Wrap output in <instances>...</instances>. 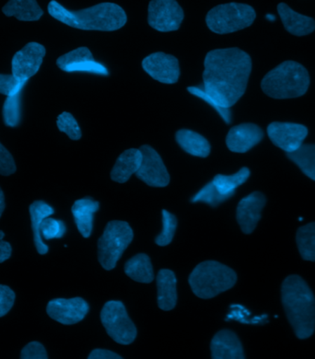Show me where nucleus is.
Here are the masks:
<instances>
[{
    "mask_svg": "<svg viewBox=\"0 0 315 359\" xmlns=\"http://www.w3.org/2000/svg\"><path fill=\"white\" fill-rule=\"evenodd\" d=\"M203 89L226 108L236 104L246 93L252 60L236 47L216 49L205 57Z\"/></svg>",
    "mask_w": 315,
    "mask_h": 359,
    "instance_id": "nucleus-1",
    "label": "nucleus"
},
{
    "mask_svg": "<svg viewBox=\"0 0 315 359\" xmlns=\"http://www.w3.org/2000/svg\"><path fill=\"white\" fill-rule=\"evenodd\" d=\"M47 10L50 16L58 22L79 30L113 32L123 27L128 22L125 11L119 5L110 2L74 11L52 0Z\"/></svg>",
    "mask_w": 315,
    "mask_h": 359,
    "instance_id": "nucleus-2",
    "label": "nucleus"
},
{
    "mask_svg": "<svg viewBox=\"0 0 315 359\" xmlns=\"http://www.w3.org/2000/svg\"><path fill=\"white\" fill-rule=\"evenodd\" d=\"M282 304L288 322L299 339H307L315 329V298L313 291L300 276H290L281 287Z\"/></svg>",
    "mask_w": 315,
    "mask_h": 359,
    "instance_id": "nucleus-3",
    "label": "nucleus"
},
{
    "mask_svg": "<svg viewBox=\"0 0 315 359\" xmlns=\"http://www.w3.org/2000/svg\"><path fill=\"white\" fill-rule=\"evenodd\" d=\"M310 86V76L305 67L295 61H285L267 73L261 87L274 99H293L304 95Z\"/></svg>",
    "mask_w": 315,
    "mask_h": 359,
    "instance_id": "nucleus-4",
    "label": "nucleus"
},
{
    "mask_svg": "<svg viewBox=\"0 0 315 359\" xmlns=\"http://www.w3.org/2000/svg\"><path fill=\"white\" fill-rule=\"evenodd\" d=\"M237 276L234 270L215 261L199 264L189 276L193 292L199 298H214L224 291L231 290L236 283Z\"/></svg>",
    "mask_w": 315,
    "mask_h": 359,
    "instance_id": "nucleus-5",
    "label": "nucleus"
},
{
    "mask_svg": "<svg viewBox=\"0 0 315 359\" xmlns=\"http://www.w3.org/2000/svg\"><path fill=\"white\" fill-rule=\"evenodd\" d=\"M255 18V11L251 6L232 2L212 8L206 17V22L215 34H226L249 27Z\"/></svg>",
    "mask_w": 315,
    "mask_h": 359,
    "instance_id": "nucleus-6",
    "label": "nucleus"
},
{
    "mask_svg": "<svg viewBox=\"0 0 315 359\" xmlns=\"http://www.w3.org/2000/svg\"><path fill=\"white\" fill-rule=\"evenodd\" d=\"M133 237V231L128 223L119 220L108 223L98 241L99 262L105 270L110 271L116 266Z\"/></svg>",
    "mask_w": 315,
    "mask_h": 359,
    "instance_id": "nucleus-7",
    "label": "nucleus"
},
{
    "mask_svg": "<svg viewBox=\"0 0 315 359\" xmlns=\"http://www.w3.org/2000/svg\"><path fill=\"white\" fill-rule=\"evenodd\" d=\"M249 176L250 170L246 167L232 175H217L193 197L192 202H202L213 208L217 207L234 196L237 188L243 184Z\"/></svg>",
    "mask_w": 315,
    "mask_h": 359,
    "instance_id": "nucleus-8",
    "label": "nucleus"
},
{
    "mask_svg": "<svg viewBox=\"0 0 315 359\" xmlns=\"http://www.w3.org/2000/svg\"><path fill=\"white\" fill-rule=\"evenodd\" d=\"M102 323L109 337L120 344H130L137 337V328L128 317L125 305L121 302H106L101 313Z\"/></svg>",
    "mask_w": 315,
    "mask_h": 359,
    "instance_id": "nucleus-9",
    "label": "nucleus"
},
{
    "mask_svg": "<svg viewBox=\"0 0 315 359\" xmlns=\"http://www.w3.org/2000/svg\"><path fill=\"white\" fill-rule=\"evenodd\" d=\"M150 27L161 32L177 31L184 20V11L176 0H152L148 8Z\"/></svg>",
    "mask_w": 315,
    "mask_h": 359,
    "instance_id": "nucleus-10",
    "label": "nucleus"
},
{
    "mask_svg": "<svg viewBox=\"0 0 315 359\" xmlns=\"http://www.w3.org/2000/svg\"><path fill=\"white\" fill-rule=\"evenodd\" d=\"M140 149L142 154V161L140 169L135 172L137 177L149 187H167L170 182V175L161 156L148 145H144Z\"/></svg>",
    "mask_w": 315,
    "mask_h": 359,
    "instance_id": "nucleus-11",
    "label": "nucleus"
},
{
    "mask_svg": "<svg viewBox=\"0 0 315 359\" xmlns=\"http://www.w3.org/2000/svg\"><path fill=\"white\" fill-rule=\"evenodd\" d=\"M46 53L45 46L40 43H27L14 55L11 62L13 75L22 81H28L29 79L39 72Z\"/></svg>",
    "mask_w": 315,
    "mask_h": 359,
    "instance_id": "nucleus-12",
    "label": "nucleus"
},
{
    "mask_svg": "<svg viewBox=\"0 0 315 359\" xmlns=\"http://www.w3.org/2000/svg\"><path fill=\"white\" fill-rule=\"evenodd\" d=\"M267 135L274 145L290 153L302 145L308 129L300 123L274 122L267 128Z\"/></svg>",
    "mask_w": 315,
    "mask_h": 359,
    "instance_id": "nucleus-13",
    "label": "nucleus"
},
{
    "mask_svg": "<svg viewBox=\"0 0 315 359\" xmlns=\"http://www.w3.org/2000/svg\"><path fill=\"white\" fill-rule=\"evenodd\" d=\"M89 310V304L81 298L52 299L46 307L49 317L65 325H76L81 322Z\"/></svg>",
    "mask_w": 315,
    "mask_h": 359,
    "instance_id": "nucleus-14",
    "label": "nucleus"
},
{
    "mask_svg": "<svg viewBox=\"0 0 315 359\" xmlns=\"http://www.w3.org/2000/svg\"><path fill=\"white\" fill-rule=\"evenodd\" d=\"M142 67L155 81L164 84H175L180 76L177 58L166 53H153L144 58Z\"/></svg>",
    "mask_w": 315,
    "mask_h": 359,
    "instance_id": "nucleus-15",
    "label": "nucleus"
},
{
    "mask_svg": "<svg viewBox=\"0 0 315 359\" xmlns=\"http://www.w3.org/2000/svg\"><path fill=\"white\" fill-rule=\"evenodd\" d=\"M57 65L65 72H87L96 75H109L106 67L94 60L93 54L87 47H79L61 55L57 60Z\"/></svg>",
    "mask_w": 315,
    "mask_h": 359,
    "instance_id": "nucleus-16",
    "label": "nucleus"
},
{
    "mask_svg": "<svg viewBox=\"0 0 315 359\" xmlns=\"http://www.w3.org/2000/svg\"><path fill=\"white\" fill-rule=\"evenodd\" d=\"M266 202V196L260 192L250 194L241 200L237 207V222L243 233L251 234L255 231Z\"/></svg>",
    "mask_w": 315,
    "mask_h": 359,
    "instance_id": "nucleus-17",
    "label": "nucleus"
},
{
    "mask_svg": "<svg viewBox=\"0 0 315 359\" xmlns=\"http://www.w3.org/2000/svg\"><path fill=\"white\" fill-rule=\"evenodd\" d=\"M263 137V131L258 126L254 123H241L234 126L229 131L226 144L232 152L246 153L257 145Z\"/></svg>",
    "mask_w": 315,
    "mask_h": 359,
    "instance_id": "nucleus-18",
    "label": "nucleus"
},
{
    "mask_svg": "<svg viewBox=\"0 0 315 359\" xmlns=\"http://www.w3.org/2000/svg\"><path fill=\"white\" fill-rule=\"evenodd\" d=\"M211 357L213 359H243V346L237 335L223 330L217 332L211 341Z\"/></svg>",
    "mask_w": 315,
    "mask_h": 359,
    "instance_id": "nucleus-19",
    "label": "nucleus"
},
{
    "mask_svg": "<svg viewBox=\"0 0 315 359\" xmlns=\"http://www.w3.org/2000/svg\"><path fill=\"white\" fill-rule=\"evenodd\" d=\"M278 11L286 30L290 34L296 36H304L315 30V22L313 18L296 13L285 3H279Z\"/></svg>",
    "mask_w": 315,
    "mask_h": 359,
    "instance_id": "nucleus-20",
    "label": "nucleus"
},
{
    "mask_svg": "<svg viewBox=\"0 0 315 359\" xmlns=\"http://www.w3.org/2000/svg\"><path fill=\"white\" fill-rule=\"evenodd\" d=\"M142 154L140 149H130L123 151L117 158L112 170L111 178L113 181L123 184L130 179L140 169Z\"/></svg>",
    "mask_w": 315,
    "mask_h": 359,
    "instance_id": "nucleus-21",
    "label": "nucleus"
},
{
    "mask_svg": "<svg viewBox=\"0 0 315 359\" xmlns=\"http://www.w3.org/2000/svg\"><path fill=\"white\" fill-rule=\"evenodd\" d=\"M176 278L173 271L161 269L157 276L158 305L163 311H172L177 302Z\"/></svg>",
    "mask_w": 315,
    "mask_h": 359,
    "instance_id": "nucleus-22",
    "label": "nucleus"
},
{
    "mask_svg": "<svg viewBox=\"0 0 315 359\" xmlns=\"http://www.w3.org/2000/svg\"><path fill=\"white\" fill-rule=\"evenodd\" d=\"M32 222V229L34 231V241L35 248L38 254L46 255L49 251V247L43 243L42 234H41V225L43 219L51 217L55 213L54 208L42 200L34 201L29 208Z\"/></svg>",
    "mask_w": 315,
    "mask_h": 359,
    "instance_id": "nucleus-23",
    "label": "nucleus"
},
{
    "mask_svg": "<svg viewBox=\"0 0 315 359\" xmlns=\"http://www.w3.org/2000/svg\"><path fill=\"white\" fill-rule=\"evenodd\" d=\"M99 202L91 198L76 200L72 207L76 228L84 238H89L93 228V216L99 210Z\"/></svg>",
    "mask_w": 315,
    "mask_h": 359,
    "instance_id": "nucleus-24",
    "label": "nucleus"
},
{
    "mask_svg": "<svg viewBox=\"0 0 315 359\" xmlns=\"http://www.w3.org/2000/svg\"><path fill=\"white\" fill-rule=\"evenodd\" d=\"M2 13L22 22H35L43 15V11L36 0H10L3 7Z\"/></svg>",
    "mask_w": 315,
    "mask_h": 359,
    "instance_id": "nucleus-25",
    "label": "nucleus"
},
{
    "mask_svg": "<svg viewBox=\"0 0 315 359\" xmlns=\"http://www.w3.org/2000/svg\"><path fill=\"white\" fill-rule=\"evenodd\" d=\"M178 145L188 154L207 158L210 153V142L203 135L188 129H181L175 135Z\"/></svg>",
    "mask_w": 315,
    "mask_h": 359,
    "instance_id": "nucleus-26",
    "label": "nucleus"
},
{
    "mask_svg": "<svg viewBox=\"0 0 315 359\" xmlns=\"http://www.w3.org/2000/svg\"><path fill=\"white\" fill-rule=\"evenodd\" d=\"M125 272L129 278L140 283L149 284L154 279L152 262L145 254L135 255L126 262Z\"/></svg>",
    "mask_w": 315,
    "mask_h": 359,
    "instance_id": "nucleus-27",
    "label": "nucleus"
},
{
    "mask_svg": "<svg viewBox=\"0 0 315 359\" xmlns=\"http://www.w3.org/2000/svg\"><path fill=\"white\" fill-rule=\"evenodd\" d=\"M287 157L298 165L302 172L315 181V145L306 144L295 151L287 153Z\"/></svg>",
    "mask_w": 315,
    "mask_h": 359,
    "instance_id": "nucleus-28",
    "label": "nucleus"
},
{
    "mask_svg": "<svg viewBox=\"0 0 315 359\" xmlns=\"http://www.w3.org/2000/svg\"><path fill=\"white\" fill-rule=\"evenodd\" d=\"M297 245L302 259L315 261V222L300 226L297 231Z\"/></svg>",
    "mask_w": 315,
    "mask_h": 359,
    "instance_id": "nucleus-29",
    "label": "nucleus"
},
{
    "mask_svg": "<svg viewBox=\"0 0 315 359\" xmlns=\"http://www.w3.org/2000/svg\"><path fill=\"white\" fill-rule=\"evenodd\" d=\"M22 93L19 91L13 95L8 96L3 106V120L10 128H16L22 120Z\"/></svg>",
    "mask_w": 315,
    "mask_h": 359,
    "instance_id": "nucleus-30",
    "label": "nucleus"
},
{
    "mask_svg": "<svg viewBox=\"0 0 315 359\" xmlns=\"http://www.w3.org/2000/svg\"><path fill=\"white\" fill-rule=\"evenodd\" d=\"M187 90L189 91L191 94H193V95L199 97V98L207 102V104H210L211 107H213L215 110L217 111V113L222 117V119L224 120L226 123H231L232 111L229 110V108H226L224 106L220 104L216 99L210 96L207 91L203 89V88L188 87Z\"/></svg>",
    "mask_w": 315,
    "mask_h": 359,
    "instance_id": "nucleus-31",
    "label": "nucleus"
},
{
    "mask_svg": "<svg viewBox=\"0 0 315 359\" xmlns=\"http://www.w3.org/2000/svg\"><path fill=\"white\" fill-rule=\"evenodd\" d=\"M163 231L156 238V243L159 246H166L172 243L177 228V219L175 215L170 214L166 210H163Z\"/></svg>",
    "mask_w": 315,
    "mask_h": 359,
    "instance_id": "nucleus-32",
    "label": "nucleus"
},
{
    "mask_svg": "<svg viewBox=\"0 0 315 359\" xmlns=\"http://www.w3.org/2000/svg\"><path fill=\"white\" fill-rule=\"evenodd\" d=\"M58 129L72 140H79L81 137V130L78 122L72 114L64 111L58 116L57 120Z\"/></svg>",
    "mask_w": 315,
    "mask_h": 359,
    "instance_id": "nucleus-33",
    "label": "nucleus"
},
{
    "mask_svg": "<svg viewBox=\"0 0 315 359\" xmlns=\"http://www.w3.org/2000/svg\"><path fill=\"white\" fill-rule=\"evenodd\" d=\"M66 225L61 220L52 219V217H46L43 219L42 225H41V234L43 239L53 240L61 239L66 233Z\"/></svg>",
    "mask_w": 315,
    "mask_h": 359,
    "instance_id": "nucleus-34",
    "label": "nucleus"
},
{
    "mask_svg": "<svg viewBox=\"0 0 315 359\" xmlns=\"http://www.w3.org/2000/svg\"><path fill=\"white\" fill-rule=\"evenodd\" d=\"M27 81H22L14 75L0 74V94L11 96L23 90Z\"/></svg>",
    "mask_w": 315,
    "mask_h": 359,
    "instance_id": "nucleus-35",
    "label": "nucleus"
},
{
    "mask_svg": "<svg viewBox=\"0 0 315 359\" xmlns=\"http://www.w3.org/2000/svg\"><path fill=\"white\" fill-rule=\"evenodd\" d=\"M15 299V293L10 287L0 285V318L5 316L11 310Z\"/></svg>",
    "mask_w": 315,
    "mask_h": 359,
    "instance_id": "nucleus-36",
    "label": "nucleus"
},
{
    "mask_svg": "<svg viewBox=\"0 0 315 359\" xmlns=\"http://www.w3.org/2000/svg\"><path fill=\"white\" fill-rule=\"evenodd\" d=\"M15 161L10 151L0 143V175L10 176L16 172Z\"/></svg>",
    "mask_w": 315,
    "mask_h": 359,
    "instance_id": "nucleus-37",
    "label": "nucleus"
},
{
    "mask_svg": "<svg viewBox=\"0 0 315 359\" xmlns=\"http://www.w3.org/2000/svg\"><path fill=\"white\" fill-rule=\"evenodd\" d=\"M20 358L22 359H47L45 346L39 342H31L26 344L20 352Z\"/></svg>",
    "mask_w": 315,
    "mask_h": 359,
    "instance_id": "nucleus-38",
    "label": "nucleus"
},
{
    "mask_svg": "<svg viewBox=\"0 0 315 359\" xmlns=\"http://www.w3.org/2000/svg\"><path fill=\"white\" fill-rule=\"evenodd\" d=\"M4 237V232L0 231V264L8 260L11 258V252H13V247H11V243L3 241Z\"/></svg>",
    "mask_w": 315,
    "mask_h": 359,
    "instance_id": "nucleus-39",
    "label": "nucleus"
},
{
    "mask_svg": "<svg viewBox=\"0 0 315 359\" xmlns=\"http://www.w3.org/2000/svg\"><path fill=\"white\" fill-rule=\"evenodd\" d=\"M116 353L105 349H95L91 351L89 359H121Z\"/></svg>",
    "mask_w": 315,
    "mask_h": 359,
    "instance_id": "nucleus-40",
    "label": "nucleus"
},
{
    "mask_svg": "<svg viewBox=\"0 0 315 359\" xmlns=\"http://www.w3.org/2000/svg\"><path fill=\"white\" fill-rule=\"evenodd\" d=\"M5 196L1 187H0V217H1L3 212L5 210Z\"/></svg>",
    "mask_w": 315,
    "mask_h": 359,
    "instance_id": "nucleus-41",
    "label": "nucleus"
},
{
    "mask_svg": "<svg viewBox=\"0 0 315 359\" xmlns=\"http://www.w3.org/2000/svg\"><path fill=\"white\" fill-rule=\"evenodd\" d=\"M267 19L271 20V22H274L276 20V17L274 15H270V14H267Z\"/></svg>",
    "mask_w": 315,
    "mask_h": 359,
    "instance_id": "nucleus-42",
    "label": "nucleus"
}]
</instances>
